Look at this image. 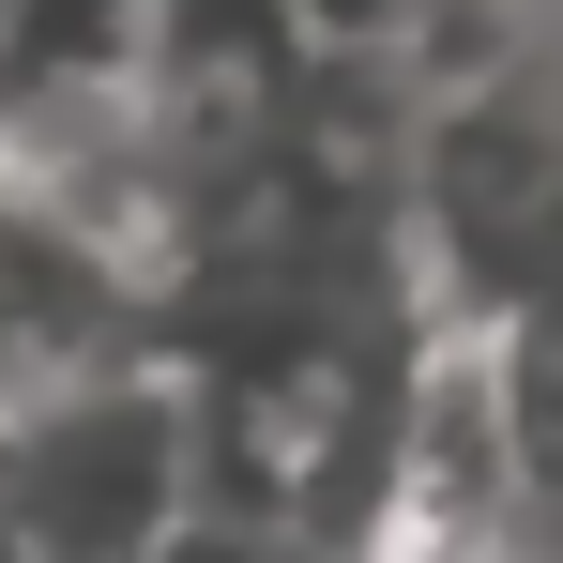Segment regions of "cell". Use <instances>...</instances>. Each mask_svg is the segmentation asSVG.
I'll list each match as a JSON object with an SVG mask.
<instances>
[{
	"mask_svg": "<svg viewBox=\"0 0 563 563\" xmlns=\"http://www.w3.org/2000/svg\"><path fill=\"white\" fill-rule=\"evenodd\" d=\"M198 503V411L168 366L0 411V563H168Z\"/></svg>",
	"mask_w": 563,
	"mask_h": 563,
	"instance_id": "1",
	"label": "cell"
},
{
	"mask_svg": "<svg viewBox=\"0 0 563 563\" xmlns=\"http://www.w3.org/2000/svg\"><path fill=\"white\" fill-rule=\"evenodd\" d=\"M107 366H153V275L31 137H0V411Z\"/></svg>",
	"mask_w": 563,
	"mask_h": 563,
	"instance_id": "2",
	"label": "cell"
},
{
	"mask_svg": "<svg viewBox=\"0 0 563 563\" xmlns=\"http://www.w3.org/2000/svg\"><path fill=\"white\" fill-rule=\"evenodd\" d=\"M168 563H320L289 518H244V503H184V549Z\"/></svg>",
	"mask_w": 563,
	"mask_h": 563,
	"instance_id": "3",
	"label": "cell"
}]
</instances>
